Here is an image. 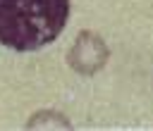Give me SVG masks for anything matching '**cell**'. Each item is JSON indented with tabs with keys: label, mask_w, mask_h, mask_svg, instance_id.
I'll use <instances>...</instances> for the list:
<instances>
[{
	"label": "cell",
	"mask_w": 153,
	"mask_h": 131,
	"mask_svg": "<svg viewBox=\"0 0 153 131\" xmlns=\"http://www.w3.org/2000/svg\"><path fill=\"white\" fill-rule=\"evenodd\" d=\"M26 129H72V121L60 110H38L26 119Z\"/></svg>",
	"instance_id": "3"
},
{
	"label": "cell",
	"mask_w": 153,
	"mask_h": 131,
	"mask_svg": "<svg viewBox=\"0 0 153 131\" xmlns=\"http://www.w3.org/2000/svg\"><path fill=\"white\" fill-rule=\"evenodd\" d=\"M69 0H0V45L33 52L50 45L69 21Z\"/></svg>",
	"instance_id": "1"
},
{
	"label": "cell",
	"mask_w": 153,
	"mask_h": 131,
	"mask_svg": "<svg viewBox=\"0 0 153 131\" xmlns=\"http://www.w3.org/2000/svg\"><path fill=\"white\" fill-rule=\"evenodd\" d=\"M110 60V48L105 38L91 29H84L76 33L67 50V64L79 76H96Z\"/></svg>",
	"instance_id": "2"
}]
</instances>
